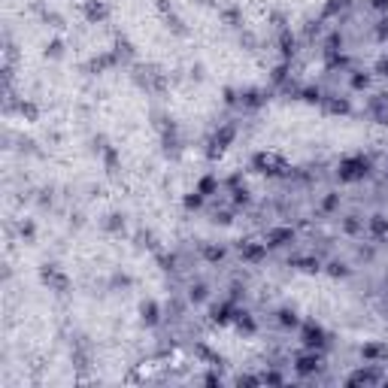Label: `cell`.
<instances>
[{"label": "cell", "mask_w": 388, "mask_h": 388, "mask_svg": "<svg viewBox=\"0 0 388 388\" xmlns=\"http://www.w3.org/2000/svg\"><path fill=\"white\" fill-rule=\"evenodd\" d=\"M367 167H370V161L364 158V155H352V158H343L340 161V179L343 182H361L364 176H367Z\"/></svg>", "instance_id": "cell-1"}, {"label": "cell", "mask_w": 388, "mask_h": 388, "mask_svg": "<svg viewBox=\"0 0 388 388\" xmlns=\"http://www.w3.org/2000/svg\"><path fill=\"white\" fill-rule=\"evenodd\" d=\"M300 343H303V349H322V346H327V334L322 324L306 322L300 327Z\"/></svg>", "instance_id": "cell-2"}, {"label": "cell", "mask_w": 388, "mask_h": 388, "mask_svg": "<svg viewBox=\"0 0 388 388\" xmlns=\"http://www.w3.org/2000/svg\"><path fill=\"white\" fill-rule=\"evenodd\" d=\"M322 367V352L319 349H306L303 355L294 358V370L300 373V376H309V373H316Z\"/></svg>", "instance_id": "cell-3"}, {"label": "cell", "mask_w": 388, "mask_h": 388, "mask_svg": "<svg viewBox=\"0 0 388 388\" xmlns=\"http://www.w3.org/2000/svg\"><path fill=\"white\" fill-rule=\"evenodd\" d=\"M140 313H143V322L149 324V327L161 322V309H158V303H152V300H149V303H143V306H140Z\"/></svg>", "instance_id": "cell-4"}, {"label": "cell", "mask_w": 388, "mask_h": 388, "mask_svg": "<svg viewBox=\"0 0 388 388\" xmlns=\"http://www.w3.org/2000/svg\"><path fill=\"white\" fill-rule=\"evenodd\" d=\"M216 188H219V179H216V176H203V179L197 182V191L203 194V197H209Z\"/></svg>", "instance_id": "cell-5"}, {"label": "cell", "mask_w": 388, "mask_h": 388, "mask_svg": "<svg viewBox=\"0 0 388 388\" xmlns=\"http://www.w3.org/2000/svg\"><path fill=\"white\" fill-rule=\"evenodd\" d=\"M370 230H373L376 237H388V219L385 216H373V219H370Z\"/></svg>", "instance_id": "cell-6"}, {"label": "cell", "mask_w": 388, "mask_h": 388, "mask_svg": "<svg viewBox=\"0 0 388 388\" xmlns=\"http://www.w3.org/2000/svg\"><path fill=\"white\" fill-rule=\"evenodd\" d=\"M279 324H282V327H297V316H294V313H291V309H279Z\"/></svg>", "instance_id": "cell-7"}, {"label": "cell", "mask_w": 388, "mask_h": 388, "mask_svg": "<svg viewBox=\"0 0 388 388\" xmlns=\"http://www.w3.org/2000/svg\"><path fill=\"white\" fill-rule=\"evenodd\" d=\"M370 6H373V9H388V0H373Z\"/></svg>", "instance_id": "cell-8"}]
</instances>
